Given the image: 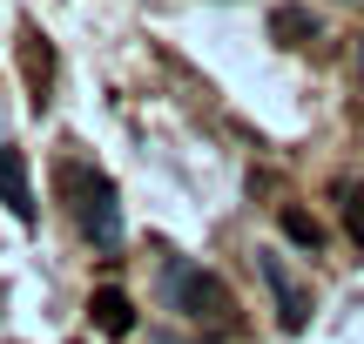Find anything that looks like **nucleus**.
Instances as JSON below:
<instances>
[{
	"label": "nucleus",
	"mask_w": 364,
	"mask_h": 344,
	"mask_svg": "<svg viewBox=\"0 0 364 344\" xmlns=\"http://www.w3.org/2000/svg\"><path fill=\"white\" fill-rule=\"evenodd\" d=\"M162 297H169V311H182L189 324L236 331V297H230V284H223L216 270H203V264L169 257V264H162Z\"/></svg>",
	"instance_id": "1"
},
{
	"label": "nucleus",
	"mask_w": 364,
	"mask_h": 344,
	"mask_svg": "<svg viewBox=\"0 0 364 344\" xmlns=\"http://www.w3.org/2000/svg\"><path fill=\"white\" fill-rule=\"evenodd\" d=\"M344 237L364 250V183H344Z\"/></svg>",
	"instance_id": "9"
},
{
	"label": "nucleus",
	"mask_w": 364,
	"mask_h": 344,
	"mask_svg": "<svg viewBox=\"0 0 364 344\" xmlns=\"http://www.w3.org/2000/svg\"><path fill=\"white\" fill-rule=\"evenodd\" d=\"M61 189L75 196V223H81V237H88L95 250H115V243H122V203H115V183H108L102 169H81V162H68V169H61Z\"/></svg>",
	"instance_id": "2"
},
{
	"label": "nucleus",
	"mask_w": 364,
	"mask_h": 344,
	"mask_svg": "<svg viewBox=\"0 0 364 344\" xmlns=\"http://www.w3.org/2000/svg\"><path fill=\"white\" fill-rule=\"evenodd\" d=\"M27 81H34V108H48V81H54V54H48V41H34V34H27Z\"/></svg>",
	"instance_id": "8"
},
{
	"label": "nucleus",
	"mask_w": 364,
	"mask_h": 344,
	"mask_svg": "<svg viewBox=\"0 0 364 344\" xmlns=\"http://www.w3.org/2000/svg\"><path fill=\"white\" fill-rule=\"evenodd\" d=\"M0 203L14 223H34V189H27V156L14 142H0Z\"/></svg>",
	"instance_id": "4"
},
{
	"label": "nucleus",
	"mask_w": 364,
	"mask_h": 344,
	"mask_svg": "<svg viewBox=\"0 0 364 344\" xmlns=\"http://www.w3.org/2000/svg\"><path fill=\"white\" fill-rule=\"evenodd\" d=\"M257 277H263V291H270V304H277V324H284V331H304V324H311V291H304V277L277 250H257Z\"/></svg>",
	"instance_id": "3"
},
{
	"label": "nucleus",
	"mask_w": 364,
	"mask_h": 344,
	"mask_svg": "<svg viewBox=\"0 0 364 344\" xmlns=\"http://www.w3.org/2000/svg\"><path fill=\"white\" fill-rule=\"evenodd\" d=\"M277 230H284V237L290 243H297V250H324V223H317V216L311 210H297V203H284V210H277Z\"/></svg>",
	"instance_id": "7"
},
{
	"label": "nucleus",
	"mask_w": 364,
	"mask_h": 344,
	"mask_svg": "<svg viewBox=\"0 0 364 344\" xmlns=\"http://www.w3.org/2000/svg\"><path fill=\"white\" fill-rule=\"evenodd\" d=\"M270 41H277V48H311V41H317V14L297 7V0L270 7Z\"/></svg>",
	"instance_id": "6"
},
{
	"label": "nucleus",
	"mask_w": 364,
	"mask_h": 344,
	"mask_svg": "<svg viewBox=\"0 0 364 344\" xmlns=\"http://www.w3.org/2000/svg\"><path fill=\"white\" fill-rule=\"evenodd\" d=\"M88 318H95V331H102V338H129L135 331V304H129V291H115V284L88 297Z\"/></svg>",
	"instance_id": "5"
}]
</instances>
